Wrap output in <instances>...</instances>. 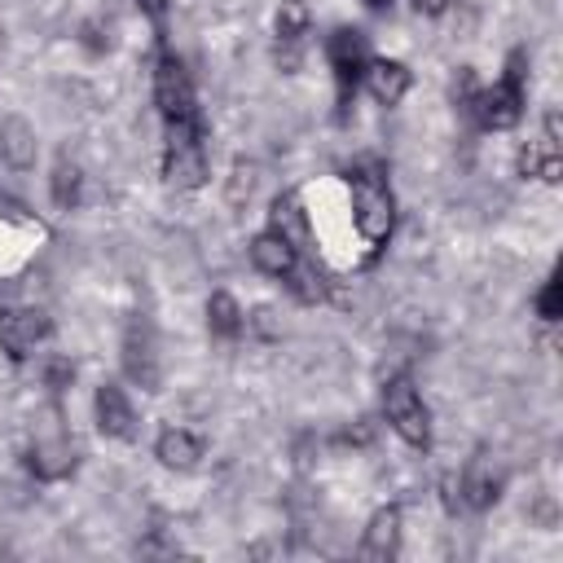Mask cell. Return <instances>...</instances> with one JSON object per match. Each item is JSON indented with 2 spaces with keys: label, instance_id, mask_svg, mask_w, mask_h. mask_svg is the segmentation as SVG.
<instances>
[{
  "label": "cell",
  "instance_id": "obj_27",
  "mask_svg": "<svg viewBox=\"0 0 563 563\" xmlns=\"http://www.w3.org/2000/svg\"><path fill=\"white\" fill-rule=\"evenodd\" d=\"M365 4H369V9H387L391 0H365Z\"/></svg>",
  "mask_w": 563,
  "mask_h": 563
},
{
  "label": "cell",
  "instance_id": "obj_12",
  "mask_svg": "<svg viewBox=\"0 0 563 563\" xmlns=\"http://www.w3.org/2000/svg\"><path fill=\"white\" fill-rule=\"evenodd\" d=\"M26 466H31L35 479H62V475H70V466H75V449H70V440L53 427V431L35 435V444H31V453H26Z\"/></svg>",
  "mask_w": 563,
  "mask_h": 563
},
{
  "label": "cell",
  "instance_id": "obj_11",
  "mask_svg": "<svg viewBox=\"0 0 563 563\" xmlns=\"http://www.w3.org/2000/svg\"><path fill=\"white\" fill-rule=\"evenodd\" d=\"M92 405H97V427H101V435H110V440H132V435H136V413H132V400L123 396L119 383H101Z\"/></svg>",
  "mask_w": 563,
  "mask_h": 563
},
{
  "label": "cell",
  "instance_id": "obj_4",
  "mask_svg": "<svg viewBox=\"0 0 563 563\" xmlns=\"http://www.w3.org/2000/svg\"><path fill=\"white\" fill-rule=\"evenodd\" d=\"M325 57H330V70H334L339 119H347V110H352V101H356V88H361V79H365V66H369L365 35L352 31V26H339V31L325 40Z\"/></svg>",
  "mask_w": 563,
  "mask_h": 563
},
{
  "label": "cell",
  "instance_id": "obj_3",
  "mask_svg": "<svg viewBox=\"0 0 563 563\" xmlns=\"http://www.w3.org/2000/svg\"><path fill=\"white\" fill-rule=\"evenodd\" d=\"M167 145H163V176L172 189H198L207 180V123H163Z\"/></svg>",
  "mask_w": 563,
  "mask_h": 563
},
{
  "label": "cell",
  "instance_id": "obj_15",
  "mask_svg": "<svg viewBox=\"0 0 563 563\" xmlns=\"http://www.w3.org/2000/svg\"><path fill=\"white\" fill-rule=\"evenodd\" d=\"M202 449H207L202 435L189 431V427H163L158 440H154V457H158L163 466H172V471H189V466H198Z\"/></svg>",
  "mask_w": 563,
  "mask_h": 563
},
{
  "label": "cell",
  "instance_id": "obj_5",
  "mask_svg": "<svg viewBox=\"0 0 563 563\" xmlns=\"http://www.w3.org/2000/svg\"><path fill=\"white\" fill-rule=\"evenodd\" d=\"M154 101H158V114L163 123H202V110H198V97H194V79L185 70V62L176 53H158V66H154Z\"/></svg>",
  "mask_w": 563,
  "mask_h": 563
},
{
  "label": "cell",
  "instance_id": "obj_19",
  "mask_svg": "<svg viewBox=\"0 0 563 563\" xmlns=\"http://www.w3.org/2000/svg\"><path fill=\"white\" fill-rule=\"evenodd\" d=\"M308 9L299 4V0H286L282 9H277V44L282 48H290L286 53V66H295V48L303 44V35H308Z\"/></svg>",
  "mask_w": 563,
  "mask_h": 563
},
{
  "label": "cell",
  "instance_id": "obj_14",
  "mask_svg": "<svg viewBox=\"0 0 563 563\" xmlns=\"http://www.w3.org/2000/svg\"><path fill=\"white\" fill-rule=\"evenodd\" d=\"M299 260H303V251H295V246H290L282 233H273V229H264V233L251 238V264H255L260 273L277 277V282H286Z\"/></svg>",
  "mask_w": 563,
  "mask_h": 563
},
{
  "label": "cell",
  "instance_id": "obj_25",
  "mask_svg": "<svg viewBox=\"0 0 563 563\" xmlns=\"http://www.w3.org/2000/svg\"><path fill=\"white\" fill-rule=\"evenodd\" d=\"M369 435H374V427H369V418H361L356 427H347V431H343V440H347V444H352V440H356V444H365Z\"/></svg>",
  "mask_w": 563,
  "mask_h": 563
},
{
  "label": "cell",
  "instance_id": "obj_6",
  "mask_svg": "<svg viewBox=\"0 0 563 563\" xmlns=\"http://www.w3.org/2000/svg\"><path fill=\"white\" fill-rule=\"evenodd\" d=\"M383 413H387L391 431L405 444H413V449H427L431 444V413H427V405H422V396H418V387H413L409 374L387 378V387H383Z\"/></svg>",
  "mask_w": 563,
  "mask_h": 563
},
{
  "label": "cell",
  "instance_id": "obj_10",
  "mask_svg": "<svg viewBox=\"0 0 563 563\" xmlns=\"http://www.w3.org/2000/svg\"><path fill=\"white\" fill-rule=\"evenodd\" d=\"M519 172L523 176H541V180H559L563 172V132H559V110L545 114V136L537 145L519 150Z\"/></svg>",
  "mask_w": 563,
  "mask_h": 563
},
{
  "label": "cell",
  "instance_id": "obj_28",
  "mask_svg": "<svg viewBox=\"0 0 563 563\" xmlns=\"http://www.w3.org/2000/svg\"><path fill=\"white\" fill-rule=\"evenodd\" d=\"M0 35H4V22H0Z\"/></svg>",
  "mask_w": 563,
  "mask_h": 563
},
{
  "label": "cell",
  "instance_id": "obj_22",
  "mask_svg": "<svg viewBox=\"0 0 563 563\" xmlns=\"http://www.w3.org/2000/svg\"><path fill=\"white\" fill-rule=\"evenodd\" d=\"M537 312H541V321H559V273L545 277V286L537 295Z\"/></svg>",
  "mask_w": 563,
  "mask_h": 563
},
{
  "label": "cell",
  "instance_id": "obj_7",
  "mask_svg": "<svg viewBox=\"0 0 563 563\" xmlns=\"http://www.w3.org/2000/svg\"><path fill=\"white\" fill-rule=\"evenodd\" d=\"M53 330L44 308H0V352H9V361H26L35 343H44Z\"/></svg>",
  "mask_w": 563,
  "mask_h": 563
},
{
  "label": "cell",
  "instance_id": "obj_21",
  "mask_svg": "<svg viewBox=\"0 0 563 563\" xmlns=\"http://www.w3.org/2000/svg\"><path fill=\"white\" fill-rule=\"evenodd\" d=\"M79 185H84V172H79V163H70V158H57V167H53V202H57L62 211H70V207L79 202Z\"/></svg>",
  "mask_w": 563,
  "mask_h": 563
},
{
  "label": "cell",
  "instance_id": "obj_13",
  "mask_svg": "<svg viewBox=\"0 0 563 563\" xmlns=\"http://www.w3.org/2000/svg\"><path fill=\"white\" fill-rule=\"evenodd\" d=\"M356 554L369 559V563H387V559L400 554V506H383V510H374V519H369V528H365Z\"/></svg>",
  "mask_w": 563,
  "mask_h": 563
},
{
  "label": "cell",
  "instance_id": "obj_26",
  "mask_svg": "<svg viewBox=\"0 0 563 563\" xmlns=\"http://www.w3.org/2000/svg\"><path fill=\"white\" fill-rule=\"evenodd\" d=\"M449 4H453V0H413V9H418V13H427V18H440Z\"/></svg>",
  "mask_w": 563,
  "mask_h": 563
},
{
  "label": "cell",
  "instance_id": "obj_1",
  "mask_svg": "<svg viewBox=\"0 0 563 563\" xmlns=\"http://www.w3.org/2000/svg\"><path fill=\"white\" fill-rule=\"evenodd\" d=\"M347 189H352V229H356V238L369 251H378L391 238V224H396V202H391V189H387L383 167L361 163L347 176Z\"/></svg>",
  "mask_w": 563,
  "mask_h": 563
},
{
  "label": "cell",
  "instance_id": "obj_23",
  "mask_svg": "<svg viewBox=\"0 0 563 563\" xmlns=\"http://www.w3.org/2000/svg\"><path fill=\"white\" fill-rule=\"evenodd\" d=\"M44 378H48V387H53V391H62V387H70V378H75V369H70V361H62V356H53V361H48V369H44Z\"/></svg>",
  "mask_w": 563,
  "mask_h": 563
},
{
  "label": "cell",
  "instance_id": "obj_2",
  "mask_svg": "<svg viewBox=\"0 0 563 563\" xmlns=\"http://www.w3.org/2000/svg\"><path fill=\"white\" fill-rule=\"evenodd\" d=\"M523 48H515L510 57H506V75L493 84V88H475V97H471V114H475V123L479 128H493V132H501V128H515L519 123V114H523Z\"/></svg>",
  "mask_w": 563,
  "mask_h": 563
},
{
  "label": "cell",
  "instance_id": "obj_17",
  "mask_svg": "<svg viewBox=\"0 0 563 563\" xmlns=\"http://www.w3.org/2000/svg\"><path fill=\"white\" fill-rule=\"evenodd\" d=\"M268 229H273V233H282L295 251H303V246H308V238H312L308 211L299 207V198H295V194H282V198L273 202V211H268Z\"/></svg>",
  "mask_w": 563,
  "mask_h": 563
},
{
  "label": "cell",
  "instance_id": "obj_8",
  "mask_svg": "<svg viewBox=\"0 0 563 563\" xmlns=\"http://www.w3.org/2000/svg\"><path fill=\"white\" fill-rule=\"evenodd\" d=\"M123 369L136 387L158 391V343H154V330L145 317H136L123 334Z\"/></svg>",
  "mask_w": 563,
  "mask_h": 563
},
{
  "label": "cell",
  "instance_id": "obj_9",
  "mask_svg": "<svg viewBox=\"0 0 563 563\" xmlns=\"http://www.w3.org/2000/svg\"><path fill=\"white\" fill-rule=\"evenodd\" d=\"M501 484H506L501 466H497L488 453H475V457L466 462V471L457 475V501L471 506V510H488V506L501 497Z\"/></svg>",
  "mask_w": 563,
  "mask_h": 563
},
{
  "label": "cell",
  "instance_id": "obj_24",
  "mask_svg": "<svg viewBox=\"0 0 563 563\" xmlns=\"http://www.w3.org/2000/svg\"><path fill=\"white\" fill-rule=\"evenodd\" d=\"M141 4V13L154 22V26H163V18H167V0H136Z\"/></svg>",
  "mask_w": 563,
  "mask_h": 563
},
{
  "label": "cell",
  "instance_id": "obj_20",
  "mask_svg": "<svg viewBox=\"0 0 563 563\" xmlns=\"http://www.w3.org/2000/svg\"><path fill=\"white\" fill-rule=\"evenodd\" d=\"M207 325H211V334H220V339H238L242 325H246V317H242V308H238L233 295L216 290V295L207 299Z\"/></svg>",
  "mask_w": 563,
  "mask_h": 563
},
{
  "label": "cell",
  "instance_id": "obj_18",
  "mask_svg": "<svg viewBox=\"0 0 563 563\" xmlns=\"http://www.w3.org/2000/svg\"><path fill=\"white\" fill-rule=\"evenodd\" d=\"M0 154H4L9 167H31L35 163V132H31L26 119L13 114V119L0 123Z\"/></svg>",
  "mask_w": 563,
  "mask_h": 563
},
{
  "label": "cell",
  "instance_id": "obj_16",
  "mask_svg": "<svg viewBox=\"0 0 563 563\" xmlns=\"http://www.w3.org/2000/svg\"><path fill=\"white\" fill-rule=\"evenodd\" d=\"M361 84L369 88V97H374L378 106H396V101L409 92V70H405L400 62L378 57V62L365 66V79H361Z\"/></svg>",
  "mask_w": 563,
  "mask_h": 563
}]
</instances>
